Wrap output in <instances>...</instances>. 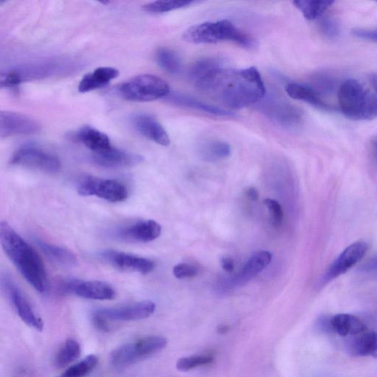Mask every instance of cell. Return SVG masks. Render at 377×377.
Listing matches in <instances>:
<instances>
[{
	"instance_id": "cell-21",
	"label": "cell",
	"mask_w": 377,
	"mask_h": 377,
	"mask_svg": "<svg viewBox=\"0 0 377 377\" xmlns=\"http://www.w3.org/2000/svg\"><path fill=\"white\" fill-rule=\"evenodd\" d=\"M71 137L82 142L94 153L106 151L111 147L110 139L106 134L88 125L82 127L79 131L72 134Z\"/></svg>"
},
{
	"instance_id": "cell-36",
	"label": "cell",
	"mask_w": 377,
	"mask_h": 377,
	"mask_svg": "<svg viewBox=\"0 0 377 377\" xmlns=\"http://www.w3.org/2000/svg\"><path fill=\"white\" fill-rule=\"evenodd\" d=\"M264 204L270 213L272 224L277 226H281L284 218V213L280 203L276 200L267 199L264 201Z\"/></svg>"
},
{
	"instance_id": "cell-20",
	"label": "cell",
	"mask_w": 377,
	"mask_h": 377,
	"mask_svg": "<svg viewBox=\"0 0 377 377\" xmlns=\"http://www.w3.org/2000/svg\"><path fill=\"white\" fill-rule=\"evenodd\" d=\"M74 294L92 300H113L116 296V291L110 284L101 281H79L77 284Z\"/></svg>"
},
{
	"instance_id": "cell-26",
	"label": "cell",
	"mask_w": 377,
	"mask_h": 377,
	"mask_svg": "<svg viewBox=\"0 0 377 377\" xmlns=\"http://www.w3.org/2000/svg\"><path fill=\"white\" fill-rule=\"evenodd\" d=\"M199 152L204 160L217 162L229 158L231 154V148L226 141L210 140L202 143Z\"/></svg>"
},
{
	"instance_id": "cell-25",
	"label": "cell",
	"mask_w": 377,
	"mask_h": 377,
	"mask_svg": "<svg viewBox=\"0 0 377 377\" xmlns=\"http://www.w3.org/2000/svg\"><path fill=\"white\" fill-rule=\"evenodd\" d=\"M37 245L49 259L58 264L63 266L72 267L77 263L75 254L63 247L50 244L43 240H37Z\"/></svg>"
},
{
	"instance_id": "cell-38",
	"label": "cell",
	"mask_w": 377,
	"mask_h": 377,
	"mask_svg": "<svg viewBox=\"0 0 377 377\" xmlns=\"http://www.w3.org/2000/svg\"><path fill=\"white\" fill-rule=\"evenodd\" d=\"M174 275L178 279L193 278L198 275L196 266L187 263H180L174 268Z\"/></svg>"
},
{
	"instance_id": "cell-32",
	"label": "cell",
	"mask_w": 377,
	"mask_h": 377,
	"mask_svg": "<svg viewBox=\"0 0 377 377\" xmlns=\"http://www.w3.org/2000/svg\"><path fill=\"white\" fill-rule=\"evenodd\" d=\"M98 362L96 355H88L56 377H86L95 369Z\"/></svg>"
},
{
	"instance_id": "cell-17",
	"label": "cell",
	"mask_w": 377,
	"mask_h": 377,
	"mask_svg": "<svg viewBox=\"0 0 377 377\" xmlns=\"http://www.w3.org/2000/svg\"><path fill=\"white\" fill-rule=\"evenodd\" d=\"M133 125L141 135L162 146L170 145L171 139L164 127L153 116L139 114L133 118Z\"/></svg>"
},
{
	"instance_id": "cell-7",
	"label": "cell",
	"mask_w": 377,
	"mask_h": 377,
	"mask_svg": "<svg viewBox=\"0 0 377 377\" xmlns=\"http://www.w3.org/2000/svg\"><path fill=\"white\" fill-rule=\"evenodd\" d=\"M261 102L259 111L282 127L296 130L303 123L302 111L287 100L271 95Z\"/></svg>"
},
{
	"instance_id": "cell-45",
	"label": "cell",
	"mask_w": 377,
	"mask_h": 377,
	"mask_svg": "<svg viewBox=\"0 0 377 377\" xmlns=\"http://www.w3.org/2000/svg\"><path fill=\"white\" fill-rule=\"evenodd\" d=\"M376 357H377V354H376Z\"/></svg>"
},
{
	"instance_id": "cell-24",
	"label": "cell",
	"mask_w": 377,
	"mask_h": 377,
	"mask_svg": "<svg viewBox=\"0 0 377 377\" xmlns=\"http://www.w3.org/2000/svg\"><path fill=\"white\" fill-rule=\"evenodd\" d=\"M348 348L351 354L357 357L376 356L377 354V334L369 330L353 336Z\"/></svg>"
},
{
	"instance_id": "cell-11",
	"label": "cell",
	"mask_w": 377,
	"mask_h": 377,
	"mask_svg": "<svg viewBox=\"0 0 377 377\" xmlns=\"http://www.w3.org/2000/svg\"><path fill=\"white\" fill-rule=\"evenodd\" d=\"M155 304L141 301L118 307L103 308L95 311L109 321H137L150 318L155 313Z\"/></svg>"
},
{
	"instance_id": "cell-23",
	"label": "cell",
	"mask_w": 377,
	"mask_h": 377,
	"mask_svg": "<svg viewBox=\"0 0 377 377\" xmlns=\"http://www.w3.org/2000/svg\"><path fill=\"white\" fill-rule=\"evenodd\" d=\"M330 331L341 337L355 336L367 330V327L357 317L337 314L330 318Z\"/></svg>"
},
{
	"instance_id": "cell-1",
	"label": "cell",
	"mask_w": 377,
	"mask_h": 377,
	"mask_svg": "<svg viewBox=\"0 0 377 377\" xmlns=\"http://www.w3.org/2000/svg\"><path fill=\"white\" fill-rule=\"evenodd\" d=\"M206 95L228 109L238 110L261 102L266 89L261 75L255 68H220L196 84Z\"/></svg>"
},
{
	"instance_id": "cell-30",
	"label": "cell",
	"mask_w": 377,
	"mask_h": 377,
	"mask_svg": "<svg viewBox=\"0 0 377 377\" xmlns=\"http://www.w3.org/2000/svg\"><path fill=\"white\" fill-rule=\"evenodd\" d=\"M223 68V62L216 58H206L197 61L191 67L189 77L197 84L215 70Z\"/></svg>"
},
{
	"instance_id": "cell-4",
	"label": "cell",
	"mask_w": 377,
	"mask_h": 377,
	"mask_svg": "<svg viewBox=\"0 0 377 377\" xmlns=\"http://www.w3.org/2000/svg\"><path fill=\"white\" fill-rule=\"evenodd\" d=\"M184 40L192 44H215L232 42L244 48L252 49L256 41L228 20L207 22L191 26L183 34Z\"/></svg>"
},
{
	"instance_id": "cell-41",
	"label": "cell",
	"mask_w": 377,
	"mask_h": 377,
	"mask_svg": "<svg viewBox=\"0 0 377 377\" xmlns=\"http://www.w3.org/2000/svg\"><path fill=\"white\" fill-rule=\"evenodd\" d=\"M360 270L364 272H376L377 254L369 259L365 264H363L360 268Z\"/></svg>"
},
{
	"instance_id": "cell-29",
	"label": "cell",
	"mask_w": 377,
	"mask_h": 377,
	"mask_svg": "<svg viewBox=\"0 0 377 377\" xmlns=\"http://www.w3.org/2000/svg\"><path fill=\"white\" fill-rule=\"evenodd\" d=\"M82 355V346L76 340L70 338L60 347L55 357V365L58 369L68 367L79 360Z\"/></svg>"
},
{
	"instance_id": "cell-3",
	"label": "cell",
	"mask_w": 377,
	"mask_h": 377,
	"mask_svg": "<svg viewBox=\"0 0 377 377\" xmlns=\"http://www.w3.org/2000/svg\"><path fill=\"white\" fill-rule=\"evenodd\" d=\"M348 79L337 87L338 107L346 118L355 121L377 118V75L369 77V84Z\"/></svg>"
},
{
	"instance_id": "cell-43",
	"label": "cell",
	"mask_w": 377,
	"mask_h": 377,
	"mask_svg": "<svg viewBox=\"0 0 377 377\" xmlns=\"http://www.w3.org/2000/svg\"><path fill=\"white\" fill-rule=\"evenodd\" d=\"M221 266L227 272H231L235 270V263L230 257H223L221 259Z\"/></svg>"
},
{
	"instance_id": "cell-16",
	"label": "cell",
	"mask_w": 377,
	"mask_h": 377,
	"mask_svg": "<svg viewBox=\"0 0 377 377\" xmlns=\"http://www.w3.org/2000/svg\"><path fill=\"white\" fill-rule=\"evenodd\" d=\"M94 162L106 168H123L135 166L143 160L141 155L128 153L111 146L110 148L93 154Z\"/></svg>"
},
{
	"instance_id": "cell-19",
	"label": "cell",
	"mask_w": 377,
	"mask_h": 377,
	"mask_svg": "<svg viewBox=\"0 0 377 377\" xmlns=\"http://www.w3.org/2000/svg\"><path fill=\"white\" fill-rule=\"evenodd\" d=\"M164 99L167 102L179 107L192 109L219 116H235V114L229 111L210 105L187 94L171 92Z\"/></svg>"
},
{
	"instance_id": "cell-44",
	"label": "cell",
	"mask_w": 377,
	"mask_h": 377,
	"mask_svg": "<svg viewBox=\"0 0 377 377\" xmlns=\"http://www.w3.org/2000/svg\"><path fill=\"white\" fill-rule=\"evenodd\" d=\"M245 196L252 201H257L259 199V194L254 187H249L245 190Z\"/></svg>"
},
{
	"instance_id": "cell-9",
	"label": "cell",
	"mask_w": 377,
	"mask_h": 377,
	"mask_svg": "<svg viewBox=\"0 0 377 377\" xmlns=\"http://www.w3.org/2000/svg\"><path fill=\"white\" fill-rule=\"evenodd\" d=\"M10 162L50 174H57L61 169V162L56 155L32 146H25L17 150Z\"/></svg>"
},
{
	"instance_id": "cell-14",
	"label": "cell",
	"mask_w": 377,
	"mask_h": 377,
	"mask_svg": "<svg viewBox=\"0 0 377 377\" xmlns=\"http://www.w3.org/2000/svg\"><path fill=\"white\" fill-rule=\"evenodd\" d=\"M101 257L116 268L137 272L144 275L150 274L155 266L154 262L149 259L120 252H104Z\"/></svg>"
},
{
	"instance_id": "cell-40",
	"label": "cell",
	"mask_w": 377,
	"mask_h": 377,
	"mask_svg": "<svg viewBox=\"0 0 377 377\" xmlns=\"http://www.w3.org/2000/svg\"><path fill=\"white\" fill-rule=\"evenodd\" d=\"M93 322L95 327L100 331L108 332L110 330L109 321L96 313H94L93 316Z\"/></svg>"
},
{
	"instance_id": "cell-42",
	"label": "cell",
	"mask_w": 377,
	"mask_h": 377,
	"mask_svg": "<svg viewBox=\"0 0 377 377\" xmlns=\"http://www.w3.org/2000/svg\"><path fill=\"white\" fill-rule=\"evenodd\" d=\"M369 152L371 160L377 164V137L372 138L369 143Z\"/></svg>"
},
{
	"instance_id": "cell-37",
	"label": "cell",
	"mask_w": 377,
	"mask_h": 377,
	"mask_svg": "<svg viewBox=\"0 0 377 377\" xmlns=\"http://www.w3.org/2000/svg\"><path fill=\"white\" fill-rule=\"evenodd\" d=\"M321 29L325 36L334 40L341 33V28L339 24L337 21L331 18H325L321 23Z\"/></svg>"
},
{
	"instance_id": "cell-33",
	"label": "cell",
	"mask_w": 377,
	"mask_h": 377,
	"mask_svg": "<svg viewBox=\"0 0 377 377\" xmlns=\"http://www.w3.org/2000/svg\"><path fill=\"white\" fill-rule=\"evenodd\" d=\"M214 361L212 355H196L180 358L176 362V369L180 371H189L199 367L210 365Z\"/></svg>"
},
{
	"instance_id": "cell-10",
	"label": "cell",
	"mask_w": 377,
	"mask_h": 377,
	"mask_svg": "<svg viewBox=\"0 0 377 377\" xmlns=\"http://www.w3.org/2000/svg\"><path fill=\"white\" fill-rule=\"evenodd\" d=\"M3 283L10 302L21 320L32 329L38 332H43L45 327L43 318L37 315L17 285L7 277L3 279Z\"/></svg>"
},
{
	"instance_id": "cell-15",
	"label": "cell",
	"mask_w": 377,
	"mask_h": 377,
	"mask_svg": "<svg viewBox=\"0 0 377 377\" xmlns=\"http://www.w3.org/2000/svg\"><path fill=\"white\" fill-rule=\"evenodd\" d=\"M162 233V226L153 220H139L138 222L123 229L118 238L126 242L149 243L157 239Z\"/></svg>"
},
{
	"instance_id": "cell-2",
	"label": "cell",
	"mask_w": 377,
	"mask_h": 377,
	"mask_svg": "<svg viewBox=\"0 0 377 377\" xmlns=\"http://www.w3.org/2000/svg\"><path fill=\"white\" fill-rule=\"evenodd\" d=\"M3 249L21 275L38 293L48 288L47 272L40 256L7 222L0 224Z\"/></svg>"
},
{
	"instance_id": "cell-34",
	"label": "cell",
	"mask_w": 377,
	"mask_h": 377,
	"mask_svg": "<svg viewBox=\"0 0 377 377\" xmlns=\"http://www.w3.org/2000/svg\"><path fill=\"white\" fill-rule=\"evenodd\" d=\"M192 3L189 0H167V1H155L149 3L144 6V10L152 14H162L169 11L175 10L189 6Z\"/></svg>"
},
{
	"instance_id": "cell-18",
	"label": "cell",
	"mask_w": 377,
	"mask_h": 377,
	"mask_svg": "<svg viewBox=\"0 0 377 377\" xmlns=\"http://www.w3.org/2000/svg\"><path fill=\"white\" fill-rule=\"evenodd\" d=\"M285 90L291 98L303 101L317 109L325 111L333 109L331 104L309 84L291 82L286 85Z\"/></svg>"
},
{
	"instance_id": "cell-35",
	"label": "cell",
	"mask_w": 377,
	"mask_h": 377,
	"mask_svg": "<svg viewBox=\"0 0 377 377\" xmlns=\"http://www.w3.org/2000/svg\"><path fill=\"white\" fill-rule=\"evenodd\" d=\"M311 87H314L323 96L332 93L335 89L336 81L334 77L328 72H321L315 74L311 79Z\"/></svg>"
},
{
	"instance_id": "cell-22",
	"label": "cell",
	"mask_w": 377,
	"mask_h": 377,
	"mask_svg": "<svg viewBox=\"0 0 377 377\" xmlns=\"http://www.w3.org/2000/svg\"><path fill=\"white\" fill-rule=\"evenodd\" d=\"M119 70L113 68H99L84 75L79 86L82 93L92 92V91L106 86L109 82L118 77Z\"/></svg>"
},
{
	"instance_id": "cell-12",
	"label": "cell",
	"mask_w": 377,
	"mask_h": 377,
	"mask_svg": "<svg viewBox=\"0 0 377 377\" xmlns=\"http://www.w3.org/2000/svg\"><path fill=\"white\" fill-rule=\"evenodd\" d=\"M40 131V123L28 115L12 111L0 113V135L2 137L34 135Z\"/></svg>"
},
{
	"instance_id": "cell-31",
	"label": "cell",
	"mask_w": 377,
	"mask_h": 377,
	"mask_svg": "<svg viewBox=\"0 0 377 377\" xmlns=\"http://www.w3.org/2000/svg\"><path fill=\"white\" fill-rule=\"evenodd\" d=\"M155 59L159 66L169 74L176 75L180 70V59L178 55L171 49L160 48L155 54Z\"/></svg>"
},
{
	"instance_id": "cell-5",
	"label": "cell",
	"mask_w": 377,
	"mask_h": 377,
	"mask_svg": "<svg viewBox=\"0 0 377 377\" xmlns=\"http://www.w3.org/2000/svg\"><path fill=\"white\" fill-rule=\"evenodd\" d=\"M167 340L162 336H147L115 348L110 355V362L116 368H124L150 358L164 350Z\"/></svg>"
},
{
	"instance_id": "cell-27",
	"label": "cell",
	"mask_w": 377,
	"mask_h": 377,
	"mask_svg": "<svg viewBox=\"0 0 377 377\" xmlns=\"http://www.w3.org/2000/svg\"><path fill=\"white\" fill-rule=\"evenodd\" d=\"M271 260L272 254L269 252L256 253L245 265L239 276L240 282L249 281L255 277L270 264Z\"/></svg>"
},
{
	"instance_id": "cell-13",
	"label": "cell",
	"mask_w": 377,
	"mask_h": 377,
	"mask_svg": "<svg viewBox=\"0 0 377 377\" xmlns=\"http://www.w3.org/2000/svg\"><path fill=\"white\" fill-rule=\"evenodd\" d=\"M368 250L369 245L366 242L357 241L350 245L329 267L323 277V282H331L346 274L361 261Z\"/></svg>"
},
{
	"instance_id": "cell-6",
	"label": "cell",
	"mask_w": 377,
	"mask_h": 377,
	"mask_svg": "<svg viewBox=\"0 0 377 377\" xmlns=\"http://www.w3.org/2000/svg\"><path fill=\"white\" fill-rule=\"evenodd\" d=\"M116 92L122 98L134 102H150L165 98L171 93L170 86L161 77L141 75L118 86Z\"/></svg>"
},
{
	"instance_id": "cell-8",
	"label": "cell",
	"mask_w": 377,
	"mask_h": 377,
	"mask_svg": "<svg viewBox=\"0 0 377 377\" xmlns=\"http://www.w3.org/2000/svg\"><path fill=\"white\" fill-rule=\"evenodd\" d=\"M77 192L82 197L95 196L111 203L123 202L128 197V190L122 182L93 176L84 178L77 187Z\"/></svg>"
},
{
	"instance_id": "cell-28",
	"label": "cell",
	"mask_w": 377,
	"mask_h": 377,
	"mask_svg": "<svg viewBox=\"0 0 377 377\" xmlns=\"http://www.w3.org/2000/svg\"><path fill=\"white\" fill-rule=\"evenodd\" d=\"M334 3L332 0H297L293 5L302 13L305 19L314 21L322 17Z\"/></svg>"
},
{
	"instance_id": "cell-39",
	"label": "cell",
	"mask_w": 377,
	"mask_h": 377,
	"mask_svg": "<svg viewBox=\"0 0 377 377\" xmlns=\"http://www.w3.org/2000/svg\"><path fill=\"white\" fill-rule=\"evenodd\" d=\"M353 33L362 40L377 42V29H355Z\"/></svg>"
}]
</instances>
